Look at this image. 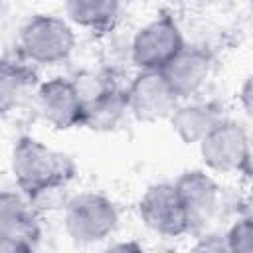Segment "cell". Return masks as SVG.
<instances>
[{
    "label": "cell",
    "mask_w": 253,
    "mask_h": 253,
    "mask_svg": "<svg viewBox=\"0 0 253 253\" xmlns=\"http://www.w3.org/2000/svg\"><path fill=\"white\" fill-rule=\"evenodd\" d=\"M14 170L28 192H42L63 182L71 172V164L65 156L53 154L34 140H22L14 152Z\"/></svg>",
    "instance_id": "obj_1"
},
{
    "label": "cell",
    "mask_w": 253,
    "mask_h": 253,
    "mask_svg": "<svg viewBox=\"0 0 253 253\" xmlns=\"http://www.w3.org/2000/svg\"><path fill=\"white\" fill-rule=\"evenodd\" d=\"M140 211L148 225L164 233H178L190 221V213L180 192L168 186L150 190L140 204Z\"/></svg>",
    "instance_id": "obj_2"
},
{
    "label": "cell",
    "mask_w": 253,
    "mask_h": 253,
    "mask_svg": "<svg viewBox=\"0 0 253 253\" xmlns=\"http://www.w3.org/2000/svg\"><path fill=\"white\" fill-rule=\"evenodd\" d=\"M73 38L65 24L53 18H36L24 30L26 51L40 61H55L67 55Z\"/></svg>",
    "instance_id": "obj_3"
},
{
    "label": "cell",
    "mask_w": 253,
    "mask_h": 253,
    "mask_svg": "<svg viewBox=\"0 0 253 253\" xmlns=\"http://www.w3.org/2000/svg\"><path fill=\"white\" fill-rule=\"evenodd\" d=\"M180 51V38L176 28L168 22H156L142 30L134 43V59L144 67L168 65Z\"/></svg>",
    "instance_id": "obj_4"
},
{
    "label": "cell",
    "mask_w": 253,
    "mask_h": 253,
    "mask_svg": "<svg viewBox=\"0 0 253 253\" xmlns=\"http://www.w3.org/2000/svg\"><path fill=\"white\" fill-rule=\"evenodd\" d=\"M115 221V213L111 206L93 196H85L75 200L69 210L67 225L77 239H101Z\"/></svg>",
    "instance_id": "obj_5"
},
{
    "label": "cell",
    "mask_w": 253,
    "mask_h": 253,
    "mask_svg": "<svg viewBox=\"0 0 253 253\" xmlns=\"http://www.w3.org/2000/svg\"><path fill=\"white\" fill-rule=\"evenodd\" d=\"M0 235H2V249H30L32 241L38 235L34 219L24 211L16 198L4 194L2 196V213H0Z\"/></svg>",
    "instance_id": "obj_6"
},
{
    "label": "cell",
    "mask_w": 253,
    "mask_h": 253,
    "mask_svg": "<svg viewBox=\"0 0 253 253\" xmlns=\"http://www.w3.org/2000/svg\"><path fill=\"white\" fill-rule=\"evenodd\" d=\"M204 156L215 168H233L245 156V140L237 128H217L204 144Z\"/></svg>",
    "instance_id": "obj_7"
},
{
    "label": "cell",
    "mask_w": 253,
    "mask_h": 253,
    "mask_svg": "<svg viewBox=\"0 0 253 253\" xmlns=\"http://www.w3.org/2000/svg\"><path fill=\"white\" fill-rule=\"evenodd\" d=\"M42 105L45 115L61 126H67L69 123L79 119V113H81L77 93L69 83H63V81H53L43 87Z\"/></svg>",
    "instance_id": "obj_8"
},
{
    "label": "cell",
    "mask_w": 253,
    "mask_h": 253,
    "mask_svg": "<svg viewBox=\"0 0 253 253\" xmlns=\"http://www.w3.org/2000/svg\"><path fill=\"white\" fill-rule=\"evenodd\" d=\"M206 73V59L198 53H186V55H176L168 63V75L166 81L176 93H186L192 91L204 77Z\"/></svg>",
    "instance_id": "obj_9"
},
{
    "label": "cell",
    "mask_w": 253,
    "mask_h": 253,
    "mask_svg": "<svg viewBox=\"0 0 253 253\" xmlns=\"http://www.w3.org/2000/svg\"><path fill=\"white\" fill-rule=\"evenodd\" d=\"M132 95L136 99V109L140 115L142 113L158 115L168 107L170 95H174V91L166 79L148 75V77H140Z\"/></svg>",
    "instance_id": "obj_10"
},
{
    "label": "cell",
    "mask_w": 253,
    "mask_h": 253,
    "mask_svg": "<svg viewBox=\"0 0 253 253\" xmlns=\"http://www.w3.org/2000/svg\"><path fill=\"white\" fill-rule=\"evenodd\" d=\"M180 196L186 204L188 213H196V211H204L206 208L211 210L213 204V186L208 178L204 176H188L182 180L180 186Z\"/></svg>",
    "instance_id": "obj_11"
},
{
    "label": "cell",
    "mask_w": 253,
    "mask_h": 253,
    "mask_svg": "<svg viewBox=\"0 0 253 253\" xmlns=\"http://www.w3.org/2000/svg\"><path fill=\"white\" fill-rule=\"evenodd\" d=\"M115 10V0H69L71 16L81 24H97L107 20Z\"/></svg>",
    "instance_id": "obj_12"
},
{
    "label": "cell",
    "mask_w": 253,
    "mask_h": 253,
    "mask_svg": "<svg viewBox=\"0 0 253 253\" xmlns=\"http://www.w3.org/2000/svg\"><path fill=\"white\" fill-rule=\"evenodd\" d=\"M231 247L233 249H243V251H253V221H243L239 223L231 235H229Z\"/></svg>",
    "instance_id": "obj_13"
},
{
    "label": "cell",
    "mask_w": 253,
    "mask_h": 253,
    "mask_svg": "<svg viewBox=\"0 0 253 253\" xmlns=\"http://www.w3.org/2000/svg\"><path fill=\"white\" fill-rule=\"evenodd\" d=\"M243 99H245V105H247L249 113L253 115V77H251V81L247 83V87L243 91Z\"/></svg>",
    "instance_id": "obj_14"
}]
</instances>
